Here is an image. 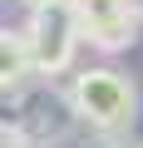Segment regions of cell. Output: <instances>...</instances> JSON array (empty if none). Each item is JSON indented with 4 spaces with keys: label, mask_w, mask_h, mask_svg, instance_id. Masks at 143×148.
<instances>
[{
    "label": "cell",
    "mask_w": 143,
    "mask_h": 148,
    "mask_svg": "<svg viewBox=\"0 0 143 148\" xmlns=\"http://www.w3.org/2000/svg\"><path fill=\"white\" fill-rule=\"evenodd\" d=\"M69 104H74V119L104 128V133H118L133 123V109H138V94H133V79L109 64H94V69H79L74 84H69Z\"/></svg>",
    "instance_id": "1"
},
{
    "label": "cell",
    "mask_w": 143,
    "mask_h": 148,
    "mask_svg": "<svg viewBox=\"0 0 143 148\" xmlns=\"http://www.w3.org/2000/svg\"><path fill=\"white\" fill-rule=\"evenodd\" d=\"M79 10L74 0L64 5H49V10H35L30 25H25V49H30V74L40 79H54L74 64V49H79Z\"/></svg>",
    "instance_id": "2"
},
{
    "label": "cell",
    "mask_w": 143,
    "mask_h": 148,
    "mask_svg": "<svg viewBox=\"0 0 143 148\" xmlns=\"http://www.w3.org/2000/svg\"><path fill=\"white\" fill-rule=\"evenodd\" d=\"M15 104H5V119L0 123H10L35 143H49V138H64L69 128H74V104H69V94H49V89H10Z\"/></svg>",
    "instance_id": "3"
},
{
    "label": "cell",
    "mask_w": 143,
    "mask_h": 148,
    "mask_svg": "<svg viewBox=\"0 0 143 148\" xmlns=\"http://www.w3.org/2000/svg\"><path fill=\"white\" fill-rule=\"evenodd\" d=\"M79 10V35L104 49V54H118L128 49L138 35H143V5L138 0H118V5H74Z\"/></svg>",
    "instance_id": "4"
},
{
    "label": "cell",
    "mask_w": 143,
    "mask_h": 148,
    "mask_svg": "<svg viewBox=\"0 0 143 148\" xmlns=\"http://www.w3.org/2000/svg\"><path fill=\"white\" fill-rule=\"evenodd\" d=\"M30 79V49H25V35L15 30H0V89H20Z\"/></svg>",
    "instance_id": "5"
},
{
    "label": "cell",
    "mask_w": 143,
    "mask_h": 148,
    "mask_svg": "<svg viewBox=\"0 0 143 148\" xmlns=\"http://www.w3.org/2000/svg\"><path fill=\"white\" fill-rule=\"evenodd\" d=\"M0 148H30V138L20 128H10V123H0Z\"/></svg>",
    "instance_id": "6"
},
{
    "label": "cell",
    "mask_w": 143,
    "mask_h": 148,
    "mask_svg": "<svg viewBox=\"0 0 143 148\" xmlns=\"http://www.w3.org/2000/svg\"><path fill=\"white\" fill-rule=\"evenodd\" d=\"M25 5H30V15H35V10H49V5H64V0H25Z\"/></svg>",
    "instance_id": "7"
},
{
    "label": "cell",
    "mask_w": 143,
    "mask_h": 148,
    "mask_svg": "<svg viewBox=\"0 0 143 148\" xmlns=\"http://www.w3.org/2000/svg\"><path fill=\"white\" fill-rule=\"evenodd\" d=\"M104 148H143V143H123V138H109Z\"/></svg>",
    "instance_id": "8"
},
{
    "label": "cell",
    "mask_w": 143,
    "mask_h": 148,
    "mask_svg": "<svg viewBox=\"0 0 143 148\" xmlns=\"http://www.w3.org/2000/svg\"><path fill=\"white\" fill-rule=\"evenodd\" d=\"M74 5H118V0H74Z\"/></svg>",
    "instance_id": "9"
}]
</instances>
